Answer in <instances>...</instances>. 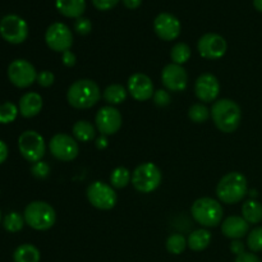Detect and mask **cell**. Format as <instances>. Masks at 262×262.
I'll use <instances>...</instances> for the list:
<instances>
[{
  "label": "cell",
  "instance_id": "1",
  "mask_svg": "<svg viewBox=\"0 0 262 262\" xmlns=\"http://www.w3.org/2000/svg\"><path fill=\"white\" fill-rule=\"evenodd\" d=\"M211 118L219 130L233 133L238 129L242 120L239 105L230 99L216 100L211 107Z\"/></svg>",
  "mask_w": 262,
  "mask_h": 262
},
{
  "label": "cell",
  "instance_id": "2",
  "mask_svg": "<svg viewBox=\"0 0 262 262\" xmlns=\"http://www.w3.org/2000/svg\"><path fill=\"white\" fill-rule=\"evenodd\" d=\"M101 91L99 84L92 79H78L69 86L67 100L76 109H90L100 101Z\"/></svg>",
  "mask_w": 262,
  "mask_h": 262
},
{
  "label": "cell",
  "instance_id": "3",
  "mask_svg": "<svg viewBox=\"0 0 262 262\" xmlns=\"http://www.w3.org/2000/svg\"><path fill=\"white\" fill-rule=\"evenodd\" d=\"M247 179L239 171L225 174L216 186V196L220 202L228 205L238 204L247 194Z\"/></svg>",
  "mask_w": 262,
  "mask_h": 262
},
{
  "label": "cell",
  "instance_id": "4",
  "mask_svg": "<svg viewBox=\"0 0 262 262\" xmlns=\"http://www.w3.org/2000/svg\"><path fill=\"white\" fill-rule=\"evenodd\" d=\"M191 214L200 225L212 228L222 224L224 209L216 200L211 197H201L193 202L191 207Z\"/></svg>",
  "mask_w": 262,
  "mask_h": 262
},
{
  "label": "cell",
  "instance_id": "5",
  "mask_svg": "<svg viewBox=\"0 0 262 262\" xmlns=\"http://www.w3.org/2000/svg\"><path fill=\"white\" fill-rule=\"evenodd\" d=\"M23 217L28 227L35 230H49L56 222L55 210L45 201H33L26 206Z\"/></svg>",
  "mask_w": 262,
  "mask_h": 262
},
{
  "label": "cell",
  "instance_id": "6",
  "mask_svg": "<svg viewBox=\"0 0 262 262\" xmlns=\"http://www.w3.org/2000/svg\"><path fill=\"white\" fill-rule=\"evenodd\" d=\"M163 174L154 163H143L135 169L132 174V184L141 193H151L159 188Z\"/></svg>",
  "mask_w": 262,
  "mask_h": 262
},
{
  "label": "cell",
  "instance_id": "7",
  "mask_svg": "<svg viewBox=\"0 0 262 262\" xmlns=\"http://www.w3.org/2000/svg\"><path fill=\"white\" fill-rule=\"evenodd\" d=\"M19 152L28 163H37L45 156L46 143L42 136L36 130H25L18 138Z\"/></svg>",
  "mask_w": 262,
  "mask_h": 262
},
{
  "label": "cell",
  "instance_id": "8",
  "mask_svg": "<svg viewBox=\"0 0 262 262\" xmlns=\"http://www.w3.org/2000/svg\"><path fill=\"white\" fill-rule=\"evenodd\" d=\"M0 35L7 42L19 45L28 37V25L23 18L15 14H7L0 19Z\"/></svg>",
  "mask_w": 262,
  "mask_h": 262
},
{
  "label": "cell",
  "instance_id": "9",
  "mask_svg": "<svg viewBox=\"0 0 262 262\" xmlns=\"http://www.w3.org/2000/svg\"><path fill=\"white\" fill-rule=\"evenodd\" d=\"M86 194L92 206L99 210H104V211L112 210L118 201V196L114 188L100 181L92 182L87 187Z\"/></svg>",
  "mask_w": 262,
  "mask_h": 262
},
{
  "label": "cell",
  "instance_id": "10",
  "mask_svg": "<svg viewBox=\"0 0 262 262\" xmlns=\"http://www.w3.org/2000/svg\"><path fill=\"white\" fill-rule=\"evenodd\" d=\"M8 78L18 89H27L37 79V72L26 59H15L8 67Z\"/></svg>",
  "mask_w": 262,
  "mask_h": 262
},
{
  "label": "cell",
  "instance_id": "11",
  "mask_svg": "<svg viewBox=\"0 0 262 262\" xmlns=\"http://www.w3.org/2000/svg\"><path fill=\"white\" fill-rule=\"evenodd\" d=\"M45 42L56 53L71 50L73 45V33L71 28L61 22H55L48 27L45 32Z\"/></svg>",
  "mask_w": 262,
  "mask_h": 262
},
{
  "label": "cell",
  "instance_id": "12",
  "mask_svg": "<svg viewBox=\"0 0 262 262\" xmlns=\"http://www.w3.org/2000/svg\"><path fill=\"white\" fill-rule=\"evenodd\" d=\"M50 152L56 160L72 161L78 156L79 146L76 138L66 133H58L49 142Z\"/></svg>",
  "mask_w": 262,
  "mask_h": 262
},
{
  "label": "cell",
  "instance_id": "13",
  "mask_svg": "<svg viewBox=\"0 0 262 262\" xmlns=\"http://www.w3.org/2000/svg\"><path fill=\"white\" fill-rule=\"evenodd\" d=\"M197 50L202 58L216 60L225 55L228 50V43L227 40L217 33H205L197 42Z\"/></svg>",
  "mask_w": 262,
  "mask_h": 262
},
{
  "label": "cell",
  "instance_id": "14",
  "mask_svg": "<svg viewBox=\"0 0 262 262\" xmlns=\"http://www.w3.org/2000/svg\"><path fill=\"white\" fill-rule=\"evenodd\" d=\"M96 128L101 136H113L122 128L123 118L119 110L114 106H102L95 118Z\"/></svg>",
  "mask_w": 262,
  "mask_h": 262
},
{
  "label": "cell",
  "instance_id": "15",
  "mask_svg": "<svg viewBox=\"0 0 262 262\" xmlns=\"http://www.w3.org/2000/svg\"><path fill=\"white\" fill-rule=\"evenodd\" d=\"M161 82L169 91L182 92L187 89L188 84V74L183 66L171 63L168 64L161 72Z\"/></svg>",
  "mask_w": 262,
  "mask_h": 262
},
{
  "label": "cell",
  "instance_id": "16",
  "mask_svg": "<svg viewBox=\"0 0 262 262\" xmlns=\"http://www.w3.org/2000/svg\"><path fill=\"white\" fill-rule=\"evenodd\" d=\"M155 33L164 41H173L181 35L182 26L178 18L170 13H160L154 20Z\"/></svg>",
  "mask_w": 262,
  "mask_h": 262
},
{
  "label": "cell",
  "instance_id": "17",
  "mask_svg": "<svg viewBox=\"0 0 262 262\" xmlns=\"http://www.w3.org/2000/svg\"><path fill=\"white\" fill-rule=\"evenodd\" d=\"M128 92L136 101H147L152 99L155 90L150 77L143 73H135L128 78Z\"/></svg>",
  "mask_w": 262,
  "mask_h": 262
},
{
  "label": "cell",
  "instance_id": "18",
  "mask_svg": "<svg viewBox=\"0 0 262 262\" xmlns=\"http://www.w3.org/2000/svg\"><path fill=\"white\" fill-rule=\"evenodd\" d=\"M220 92V83L211 73H204L196 79L194 94L202 102H212L217 99Z\"/></svg>",
  "mask_w": 262,
  "mask_h": 262
},
{
  "label": "cell",
  "instance_id": "19",
  "mask_svg": "<svg viewBox=\"0 0 262 262\" xmlns=\"http://www.w3.org/2000/svg\"><path fill=\"white\" fill-rule=\"evenodd\" d=\"M248 230H250V224L242 216H237V215L228 216L222 223L223 234L230 239H241L246 234H248Z\"/></svg>",
  "mask_w": 262,
  "mask_h": 262
},
{
  "label": "cell",
  "instance_id": "20",
  "mask_svg": "<svg viewBox=\"0 0 262 262\" xmlns=\"http://www.w3.org/2000/svg\"><path fill=\"white\" fill-rule=\"evenodd\" d=\"M42 97L37 92H27L19 100V114L25 118H33L42 109Z\"/></svg>",
  "mask_w": 262,
  "mask_h": 262
},
{
  "label": "cell",
  "instance_id": "21",
  "mask_svg": "<svg viewBox=\"0 0 262 262\" xmlns=\"http://www.w3.org/2000/svg\"><path fill=\"white\" fill-rule=\"evenodd\" d=\"M56 9L68 18H79L86 10V0H56Z\"/></svg>",
  "mask_w": 262,
  "mask_h": 262
},
{
  "label": "cell",
  "instance_id": "22",
  "mask_svg": "<svg viewBox=\"0 0 262 262\" xmlns=\"http://www.w3.org/2000/svg\"><path fill=\"white\" fill-rule=\"evenodd\" d=\"M212 239L211 233L207 229H197L189 234L187 243H188V247L191 248L194 252H201V251L206 250L210 246Z\"/></svg>",
  "mask_w": 262,
  "mask_h": 262
},
{
  "label": "cell",
  "instance_id": "23",
  "mask_svg": "<svg viewBox=\"0 0 262 262\" xmlns=\"http://www.w3.org/2000/svg\"><path fill=\"white\" fill-rule=\"evenodd\" d=\"M13 260L14 262H40L41 253L37 247L30 243H25L15 248Z\"/></svg>",
  "mask_w": 262,
  "mask_h": 262
},
{
  "label": "cell",
  "instance_id": "24",
  "mask_svg": "<svg viewBox=\"0 0 262 262\" xmlns=\"http://www.w3.org/2000/svg\"><path fill=\"white\" fill-rule=\"evenodd\" d=\"M72 132H73V137L78 142H90L96 137V129L87 120H78L74 123Z\"/></svg>",
  "mask_w": 262,
  "mask_h": 262
},
{
  "label": "cell",
  "instance_id": "25",
  "mask_svg": "<svg viewBox=\"0 0 262 262\" xmlns=\"http://www.w3.org/2000/svg\"><path fill=\"white\" fill-rule=\"evenodd\" d=\"M242 217L248 224L262 222V205L255 200H248L242 205Z\"/></svg>",
  "mask_w": 262,
  "mask_h": 262
},
{
  "label": "cell",
  "instance_id": "26",
  "mask_svg": "<svg viewBox=\"0 0 262 262\" xmlns=\"http://www.w3.org/2000/svg\"><path fill=\"white\" fill-rule=\"evenodd\" d=\"M102 97H104V100L110 106H113V105H119L122 102H124L125 99H127V90L122 84H110V86H107L104 90Z\"/></svg>",
  "mask_w": 262,
  "mask_h": 262
},
{
  "label": "cell",
  "instance_id": "27",
  "mask_svg": "<svg viewBox=\"0 0 262 262\" xmlns=\"http://www.w3.org/2000/svg\"><path fill=\"white\" fill-rule=\"evenodd\" d=\"M130 179H132L130 171L124 166H118L110 174V183H112L113 188H125L129 184Z\"/></svg>",
  "mask_w": 262,
  "mask_h": 262
},
{
  "label": "cell",
  "instance_id": "28",
  "mask_svg": "<svg viewBox=\"0 0 262 262\" xmlns=\"http://www.w3.org/2000/svg\"><path fill=\"white\" fill-rule=\"evenodd\" d=\"M191 48L184 42L176 43L170 50L171 60H173L174 64H178V66H183L184 63H187L191 59Z\"/></svg>",
  "mask_w": 262,
  "mask_h": 262
},
{
  "label": "cell",
  "instance_id": "29",
  "mask_svg": "<svg viewBox=\"0 0 262 262\" xmlns=\"http://www.w3.org/2000/svg\"><path fill=\"white\" fill-rule=\"evenodd\" d=\"M25 217L19 214V212L12 211L9 214L5 215L4 222H3V225H4V229L9 233H17L20 232L25 227Z\"/></svg>",
  "mask_w": 262,
  "mask_h": 262
},
{
  "label": "cell",
  "instance_id": "30",
  "mask_svg": "<svg viewBox=\"0 0 262 262\" xmlns=\"http://www.w3.org/2000/svg\"><path fill=\"white\" fill-rule=\"evenodd\" d=\"M188 246L187 239L182 234H171L166 239V250L171 255H181Z\"/></svg>",
  "mask_w": 262,
  "mask_h": 262
},
{
  "label": "cell",
  "instance_id": "31",
  "mask_svg": "<svg viewBox=\"0 0 262 262\" xmlns=\"http://www.w3.org/2000/svg\"><path fill=\"white\" fill-rule=\"evenodd\" d=\"M19 109L13 102H3L0 104V124H9L14 122L17 118Z\"/></svg>",
  "mask_w": 262,
  "mask_h": 262
},
{
  "label": "cell",
  "instance_id": "32",
  "mask_svg": "<svg viewBox=\"0 0 262 262\" xmlns=\"http://www.w3.org/2000/svg\"><path fill=\"white\" fill-rule=\"evenodd\" d=\"M211 115V112L204 104H194L189 107L188 117L193 123H205Z\"/></svg>",
  "mask_w": 262,
  "mask_h": 262
},
{
  "label": "cell",
  "instance_id": "33",
  "mask_svg": "<svg viewBox=\"0 0 262 262\" xmlns=\"http://www.w3.org/2000/svg\"><path fill=\"white\" fill-rule=\"evenodd\" d=\"M247 247L252 252H261L262 251V227L255 228L247 235Z\"/></svg>",
  "mask_w": 262,
  "mask_h": 262
},
{
  "label": "cell",
  "instance_id": "34",
  "mask_svg": "<svg viewBox=\"0 0 262 262\" xmlns=\"http://www.w3.org/2000/svg\"><path fill=\"white\" fill-rule=\"evenodd\" d=\"M74 31L81 36L89 35V33L92 31L91 20L86 17L77 18V19L74 20Z\"/></svg>",
  "mask_w": 262,
  "mask_h": 262
},
{
  "label": "cell",
  "instance_id": "35",
  "mask_svg": "<svg viewBox=\"0 0 262 262\" xmlns=\"http://www.w3.org/2000/svg\"><path fill=\"white\" fill-rule=\"evenodd\" d=\"M31 173L37 179H45L50 174V166L45 161H37L31 168Z\"/></svg>",
  "mask_w": 262,
  "mask_h": 262
},
{
  "label": "cell",
  "instance_id": "36",
  "mask_svg": "<svg viewBox=\"0 0 262 262\" xmlns=\"http://www.w3.org/2000/svg\"><path fill=\"white\" fill-rule=\"evenodd\" d=\"M152 99H154V102H155L158 106H161V107L168 106L171 101L170 95H169V92L165 91V90H158V91H155Z\"/></svg>",
  "mask_w": 262,
  "mask_h": 262
},
{
  "label": "cell",
  "instance_id": "37",
  "mask_svg": "<svg viewBox=\"0 0 262 262\" xmlns=\"http://www.w3.org/2000/svg\"><path fill=\"white\" fill-rule=\"evenodd\" d=\"M54 81H55V76H54L53 72L50 71H42L37 74V82L41 87H50L53 86Z\"/></svg>",
  "mask_w": 262,
  "mask_h": 262
},
{
  "label": "cell",
  "instance_id": "38",
  "mask_svg": "<svg viewBox=\"0 0 262 262\" xmlns=\"http://www.w3.org/2000/svg\"><path fill=\"white\" fill-rule=\"evenodd\" d=\"M119 2L120 0H92V4L96 9L105 12V10L113 9Z\"/></svg>",
  "mask_w": 262,
  "mask_h": 262
},
{
  "label": "cell",
  "instance_id": "39",
  "mask_svg": "<svg viewBox=\"0 0 262 262\" xmlns=\"http://www.w3.org/2000/svg\"><path fill=\"white\" fill-rule=\"evenodd\" d=\"M61 61H63V64L66 67L72 68V67L76 66L77 58L76 55H74V53H72L71 50H67L64 51V53H61Z\"/></svg>",
  "mask_w": 262,
  "mask_h": 262
},
{
  "label": "cell",
  "instance_id": "40",
  "mask_svg": "<svg viewBox=\"0 0 262 262\" xmlns=\"http://www.w3.org/2000/svg\"><path fill=\"white\" fill-rule=\"evenodd\" d=\"M230 252L234 253L235 256H239L245 253V243L241 242L239 239H233L230 243Z\"/></svg>",
  "mask_w": 262,
  "mask_h": 262
},
{
  "label": "cell",
  "instance_id": "41",
  "mask_svg": "<svg viewBox=\"0 0 262 262\" xmlns=\"http://www.w3.org/2000/svg\"><path fill=\"white\" fill-rule=\"evenodd\" d=\"M234 262H261V260L253 252H245L237 256Z\"/></svg>",
  "mask_w": 262,
  "mask_h": 262
},
{
  "label": "cell",
  "instance_id": "42",
  "mask_svg": "<svg viewBox=\"0 0 262 262\" xmlns=\"http://www.w3.org/2000/svg\"><path fill=\"white\" fill-rule=\"evenodd\" d=\"M8 154H9V150H8V146L4 141L0 140V165L7 160Z\"/></svg>",
  "mask_w": 262,
  "mask_h": 262
},
{
  "label": "cell",
  "instance_id": "43",
  "mask_svg": "<svg viewBox=\"0 0 262 262\" xmlns=\"http://www.w3.org/2000/svg\"><path fill=\"white\" fill-rule=\"evenodd\" d=\"M122 2L128 9H137L142 4V0H122Z\"/></svg>",
  "mask_w": 262,
  "mask_h": 262
},
{
  "label": "cell",
  "instance_id": "44",
  "mask_svg": "<svg viewBox=\"0 0 262 262\" xmlns=\"http://www.w3.org/2000/svg\"><path fill=\"white\" fill-rule=\"evenodd\" d=\"M106 146H107L106 136H101V137L97 138V140H96V147L97 148H101V150H104Z\"/></svg>",
  "mask_w": 262,
  "mask_h": 262
},
{
  "label": "cell",
  "instance_id": "45",
  "mask_svg": "<svg viewBox=\"0 0 262 262\" xmlns=\"http://www.w3.org/2000/svg\"><path fill=\"white\" fill-rule=\"evenodd\" d=\"M253 5L258 12L262 13V0H253Z\"/></svg>",
  "mask_w": 262,
  "mask_h": 262
},
{
  "label": "cell",
  "instance_id": "46",
  "mask_svg": "<svg viewBox=\"0 0 262 262\" xmlns=\"http://www.w3.org/2000/svg\"><path fill=\"white\" fill-rule=\"evenodd\" d=\"M0 223H2V211H0Z\"/></svg>",
  "mask_w": 262,
  "mask_h": 262
}]
</instances>
